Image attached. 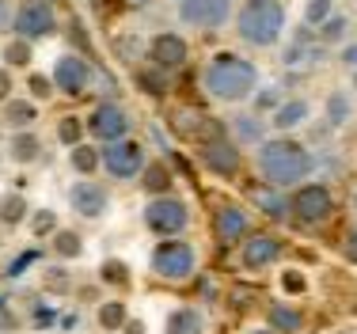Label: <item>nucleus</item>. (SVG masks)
Instances as JSON below:
<instances>
[{
  "instance_id": "obj_1",
  "label": "nucleus",
  "mask_w": 357,
  "mask_h": 334,
  "mask_svg": "<svg viewBox=\"0 0 357 334\" xmlns=\"http://www.w3.org/2000/svg\"><path fill=\"white\" fill-rule=\"evenodd\" d=\"M202 84L220 103H240L259 88V68L240 54H213L202 68Z\"/></svg>"
},
{
  "instance_id": "obj_2",
  "label": "nucleus",
  "mask_w": 357,
  "mask_h": 334,
  "mask_svg": "<svg viewBox=\"0 0 357 334\" xmlns=\"http://www.w3.org/2000/svg\"><path fill=\"white\" fill-rule=\"evenodd\" d=\"M259 171L274 186H301L316 171V160L304 144L289 141V137H274V141L259 144Z\"/></svg>"
},
{
  "instance_id": "obj_3",
  "label": "nucleus",
  "mask_w": 357,
  "mask_h": 334,
  "mask_svg": "<svg viewBox=\"0 0 357 334\" xmlns=\"http://www.w3.org/2000/svg\"><path fill=\"white\" fill-rule=\"evenodd\" d=\"M236 31L251 46H274L285 31V8L278 0H248L236 15Z\"/></svg>"
},
{
  "instance_id": "obj_4",
  "label": "nucleus",
  "mask_w": 357,
  "mask_h": 334,
  "mask_svg": "<svg viewBox=\"0 0 357 334\" xmlns=\"http://www.w3.org/2000/svg\"><path fill=\"white\" fill-rule=\"evenodd\" d=\"M186 220H190L186 202L172 198V194H160V198L149 202V209H144V225H149V232L160 236V239H175L186 228Z\"/></svg>"
},
{
  "instance_id": "obj_5",
  "label": "nucleus",
  "mask_w": 357,
  "mask_h": 334,
  "mask_svg": "<svg viewBox=\"0 0 357 334\" xmlns=\"http://www.w3.org/2000/svg\"><path fill=\"white\" fill-rule=\"evenodd\" d=\"M99 160H103L107 175L118 179V183H130V179H137L144 171V152L137 141H107V149L99 152Z\"/></svg>"
},
{
  "instance_id": "obj_6",
  "label": "nucleus",
  "mask_w": 357,
  "mask_h": 334,
  "mask_svg": "<svg viewBox=\"0 0 357 334\" xmlns=\"http://www.w3.org/2000/svg\"><path fill=\"white\" fill-rule=\"evenodd\" d=\"M149 266L164 281H186L194 273V251L186 243H178V239H164V243L152 251Z\"/></svg>"
},
{
  "instance_id": "obj_7",
  "label": "nucleus",
  "mask_w": 357,
  "mask_h": 334,
  "mask_svg": "<svg viewBox=\"0 0 357 334\" xmlns=\"http://www.w3.org/2000/svg\"><path fill=\"white\" fill-rule=\"evenodd\" d=\"M12 27H15L20 38L35 42V38L54 34L57 15H54V8H50V0H23V4L15 8V15H12Z\"/></svg>"
},
{
  "instance_id": "obj_8",
  "label": "nucleus",
  "mask_w": 357,
  "mask_h": 334,
  "mask_svg": "<svg viewBox=\"0 0 357 334\" xmlns=\"http://www.w3.org/2000/svg\"><path fill=\"white\" fill-rule=\"evenodd\" d=\"M178 15H183V23H190V27L217 31L232 20V0H183V4H178Z\"/></svg>"
},
{
  "instance_id": "obj_9",
  "label": "nucleus",
  "mask_w": 357,
  "mask_h": 334,
  "mask_svg": "<svg viewBox=\"0 0 357 334\" xmlns=\"http://www.w3.org/2000/svg\"><path fill=\"white\" fill-rule=\"evenodd\" d=\"M293 213L301 220H308V225H319V220H327L331 213H335V198H331L327 186L308 183V186H301V190L293 194Z\"/></svg>"
},
{
  "instance_id": "obj_10",
  "label": "nucleus",
  "mask_w": 357,
  "mask_h": 334,
  "mask_svg": "<svg viewBox=\"0 0 357 334\" xmlns=\"http://www.w3.org/2000/svg\"><path fill=\"white\" fill-rule=\"evenodd\" d=\"M88 130L99 137V141H122L130 133V114H126L118 103H99L88 118Z\"/></svg>"
},
{
  "instance_id": "obj_11",
  "label": "nucleus",
  "mask_w": 357,
  "mask_h": 334,
  "mask_svg": "<svg viewBox=\"0 0 357 334\" xmlns=\"http://www.w3.org/2000/svg\"><path fill=\"white\" fill-rule=\"evenodd\" d=\"M88 84H91V68H88L84 57H76V54L57 57V65H54V88L57 91H65V96H80Z\"/></svg>"
},
{
  "instance_id": "obj_12",
  "label": "nucleus",
  "mask_w": 357,
  "mask_h": 334,
  "mask_svg": "<svg viewBox=\"0 0 357 334\" xmlns=\"http://www.w3.org/2000/svg\"><path fill=\"white\" fill-rule=\"evenodd\" d=\"M202 164L220 179H232L236 171H240V149H236L232 141H225V137H217V141H209L206 149H202Z\"/></svg>"
},
{
  "instance_id": "obj_13",
  "label": "nucleus",
  "mask_w": 357,
  "mask_h": 334,
  "mask_svg": "<svg viewBox=\"0 0 357 334\" xmlns=\"http://www.w3.org/2000/svg\"><path fill=\"white\" fill-rule=\"evenodd\" d=\"M186 38H178L175 31H160L156 38L149 42V57H152V65H160V68H178L186 61Z\"/></svg>"
},
{
  "instance_id": "obj_14",
  "label": "nucleus",
  "mask_w": 357,
  "mask_h": 334,
  "mask_svg": "<svg viewBox=\"0 0 357 334\" xmlns=\"http://www.w3.org/2000/svg\"><path fill=\"white\" fill-rule=\"evenodd\" d=\"M69 202H73V209L80 213V217H88V220H96V217H103V213H107V194H103V186L88 183V179H80V183L69 190Z\"/></svg>"
},
{
  "instance_id": "obj_15",
  "label": "nucleus",
  "mask_w": 357,
  "mask_h": 334,
  "mask_svg": "<svg viewBox=\"0 0 357 334\" xmlns=\"http://www.w3.org/2000/svg\"><path fill=\"white\" fill-rule=\"evenodd\" d=\"M282 255V243L274 236H251L248 247H243V266L248 270H266L270 262H278Z\"/></svg>"
},
{
  "instance_id": "obj_16",
  "label": "nucleus",
  "mask_w": 357,
  "mask_h": 334,
  "mask_svg": "<svg viewBox=\"0 0 357 334\" xmlns=\"http://www.w3.org/2000/svg\"><path fill=\"white\" fill-rule=\"evenodd\" d=\"M248 232H251V220L240 205H225V209L217 213V236L220 239H240Z\"/></svg>"
},
{
  "instance_id": "obj_17",
  "label": "nucleus",
  "mask_w": 357,
  "mask_h": 334,
  "mask_svg": "<svg viewBox=\"0 0 357 334\" xmlns=\"http://www.w3.org/2000/svg\"><path fill=\"white\" fill-rule=\"evenodd\" d=\"M206 323H202V312L194 308H178V312L167 315V334H202Z\"/></svg>"
},
{
  "instance_id": "obj_18",
  "label": "nucleus",
  "mask_w": 357,
  "mask_h": 334,
  "mask_svg": "<svg viewBox=\"0 0 357 334\" xmlns=\"http://www.w3.org/2000/svg\"><path fill=\"white\" fill-rule=\"evenodd\" d=\"M266 319H270V327H274V331H285V334L304 327V315L296 312V308H289V304H270Z\"/></svg>"
},
{
  "instance_id": "obj_19",
  "label": "nucleus",
  "mask_w": 357,
  "mask_h": 334,
  "mask_svg": "<svg viewBox=\"0 0 357 334\" xmlns=\"http://www.w3.org/2000/svg\"><path fill=\"white\" fill-rule=\"evenodd\" d=\"M304 118H308V103H304V99H289V103L278 107L274 126H278V130H293V126H301Z\"/></svg>"
},
{
  "instance_id": "obj_20",
  "label": "nucleus",
  "mask_w": 357,
  "mask_h": 334,
  "mask_svg": "<svg viewBox=\"0 0 357 334\" xmlns=\"http://www.w3.org/2000/svg\"><path fill=\"white\" fill-rule=\"evenodd\" d=\"M167 186H172V171L160 164H149V171H144V194H167Z\"/></svg>"
},
{
  "instance_id": "obj_21",
  "label": "nucleus",
  "mask_w": 357,
  "mask_h": 334,
  "mask_svg": "<svg viewBox=\"0 0 357 334\" xmlns=\"http://www.w3.org/2000/svg\"><path fill=\"white\" fill-rule=\"evenodd\" d=\"M23 217H27V202H23L20 194L0 198V220H4V225H20Z\"/></svg>"
},
{
  "instance_id": "obj_22",
  "label": "nucleus",
  "mask_w": 357,
  "mask_h": 334,
  "mask_svg": "<svg viewBox=\"0 0 357 334\" xmlns=\"http://www.w3.org/2000/svg\"><path fill=\"white\" fill-rule=\"evenodd\" d=\"M12 156L20 160V164H31V160L38 156V137H35V133H15V141H12Z\"/></svg>"
},
{
  "instance_id": "obj_23",
  "label": "nucleus",
  "mask_w": 357,
  "mask_h": 334,
  "mask_svg": "<svg viewBox=\"0 0 357 334\" xmlns=\"http://www.w3.org/2000/svg\"><path fill=\"white\" fill-rule=\"evenodd\" d=\"M99 164H103V160H99V152L91 149V144H76L73 149V167L80 171V175H91Z\"/></svg>"
},
{
  "instance_id": "obj_24",
  "label": "nucleus",
  "mask_w": 357,
  "mask_h": 334,
  "mask_svg": "<svg viewBox=\"0 0 357 334\" xmlns=\"http://www.w3.org/2000/svg\"><path fill=\"white\" fill-rule=\"evenodd\" d=\"M122 323H126V304L122 301H110V304L99 308V327L103 331H118Z\"/></svg>"
},
{
  "instance_id": "obj_25",
  "label": "nucleus",
  "mask_w": 357,
  "mask_h": 334,
  "mask_svg": "<svg viewBox=\"0 0 357 334\" xmlns=\"http://www.w3.org/2000/svg\"><path fill=\"white\" fill-rule=\"evenodd\" d=\"M331 8H335V0H308V8H304V23H308V27H323V23L331 20Z\"/></svg>"
},
{
  "instance_id": "obj_26",
  "label": "nucleus",
  "mask_w": 357,
  "mask_h": 334,
  "mask_svg": "<svg viewBox=\"0 0 357 334\" xmlns=\"http://www.w3.org/2000/svg\"><path fill=\"white\" fill-rule=\"evenodd\" d=\"M54 251L61 255V259H76V255L84 251V243L76 232H54Z\"/></svg>"
},
{
  "instance_id": "obj_27",
  "label": "nucleus",
  "mask_w": 357,
  "mask_h": 334,
  "mask_svg": "<svg viewBox=\"0 0 357 334\" xmlns=\"http://www.w3.org/2000/svg\"><path fill=\"white\" fill-rule=\"evenodd\" d=\"M80 137H84L80 118H61V122H57V141H61V144L76 149V144H80Z\"/></svg>"
},
{
  "instance_id": "obj_28",
  "label": "nucleus",
  "mask_w": 357,
  "mask_h": 334,
  "mask_svg": "<svg viewBox=\"0 0 357 334\" xmlns=\"http://www.w3.org/2000/svg\"><path fill=\"white\" fill-rule=\"evenodd\" d=\"M35 114H38V110L31 107L27 99H15V103H8V122H12V126H31V122H35Z\"/></svg>"
},
{
  "instance_id": "obj_29",
  "label": "nucleus",
  "mask_w": 357,
  "mask_h": 334,
  "mask_svg": "<svg viewBox=\"0 0 357 334\" xmlns=\"http://www.w3.org/2000/svg\"><path fill=\"white\" fill-rule=\"evenodd\" d=\"M327 118H331V126H342L346 118H350V99H346L342 91L327 99Z\"/></svg>"
},
{
  "instance_id": "obj_30",
  "label": "nucleus",
  "mask_w": 357,
  "mask_h": 334,
  "mask_svg": "<svg viewBox=\"0 0 357 334\" xmlns=\"http://www.w3.org/2000/svg\"><path fill=\"white\" fill-rule=\"evenodd\" d=\"M4 61H8V65H27V61H31V42H27V38H15V42H8V50H4Z\"/></svg>"
},
{
  "instance_id": "obj_31",
  "label": "nucleus",
  "mask_w": 357,
  "mask_h": 334,
  "mask_svg": "<svg viewBox=\"0 0 357 334\" xmlns=\"http://www.w3.org/2000/svg\"><path fill=\"white\" fill-rule=\"evenodd\" d=\"M232 130H236V137H240V141H262V126H259V118H236Z\"/></svg>"
},
{
  "instance_id": "obj_32",
  "label": "nucleus",
  "mask_w": 357,
  "mask_h": 334,
  "mask_svg": "<svg viewBox=\"0 0 357 334\" xmlns=\"http://www.w3.org/2000/svg\"><path fill=\"white\" fill-rule=\"evenodd\" d=\"M255 202H259V209L270 213V217H282V213H285V202L278 198V194H259Z\"/></svg>"
},
{
  "instance_id": "obj_33",
  "label": "nucleus",
  "mask_w": 357,
  "mask_h": 334,
  "mask_svg": "<svg viewBox=\"0 0 357 334\" xmlns=\"http://www.w3.org/2000/svg\"><path fill=\"white\" fill-rule=\"evenodd\" d=\"M35 232L38 236H54L57 232V217H54V213H46V209L35 213Z\"/></svg>"
},
{
  "instance_id": "obj_34",
  "label": "nucleus",
  "mask_w": 357,
  "mask_h": 334,
  "mask_svg": "<svg viewBox=\"0 0 357 334\" xmlns=\"http://www.w3.org/2000/svg\"><path fill=\"white\" fill-rule=\"evenodd\" d=\"M103 278H107V281H118V285H126V281H130V270H126L122 262H107V266H103Z\"/></svg>"
},
{
  "instance_id": "obj_35",
  "label": "nucleus",
  "mask_w": 357,
  "mask_h": 334,
  "mask_svg": "<svg viewBox=\"0 0 357 334\" xmlns=\"http://www.w3.org/2000/svg\"><path fill=\"white\" fill-rule=\"evenodd\" d=\"M342 31H346V20H338V15H335V20H327V23H323V38H327V42L342 38Z\"/></svg>"
},
{
  "instance_id": "obj_36",
  "label": "nucleus",
  "mask_w": 357,
  "mask_h": 334,
  "mask_svg": "<svg viewBox=\"0 0 357 334\" xmlns=\"http://www.w3.org/2000/svg\"><path fill=\"white\" fill-rule=\"evenodd\" d=\"M137 80H141V88H144V91H152V96H160V91H164V84H160V76H156V73H141Z\"/></svg>"
},
{
  "instance_id": "obj_37",
  "label": "nucleus",
  "mask_w": 357,
  "mask_h": 334,
  "mask_svg": "<svg viewBox=\"0 0 357 334\" xmlns=\"http://www.w3.org/2000/svg\"><path fill=\"white\" fill-rule=\"evenodd\" d=\"M282 285L289 289V293H304V278H301L296 270H289V273H285V278H282Z\"/></svg>"
},
{
  "instance_id": "obj_38",
  "label": "nucleus",
  "mask_w": 357,
  "mask_h": 334,
  "mask_svg": "<svg viewBox=\"0 0 357 334\" xmlns=\"http://www.w3.org/2000/svg\"><path fill=\"white\" fill-rule=\"evenodd\" d=\"M50 88H54V84H50L46 76H31V91H35L38 99H46V96H50Z\"/></svg>"
},
{
  "instance_id": "obj_39",
  "label": "nucleus",
  "mask_w": 357,
  "mask_h": 334,
  "mask_svg": "<svg viewBox=\"0 0 357 334\" xmlns=\"http://www.w3.org/2000/svg\"><path fill=\"white\" fill-rule=\"evenodd\" d=\"M35 259H38V251H27V255H20V259H15V266H12V273H20L23 266H31Z\"/></svg>"
},
{
  "instance_id": "obj_40",
  "label": "nucleus",
  "mask_w": 357,
  "mask_h": 334,
  "mask_svg": "<svg viewBox=\"0 0 357 334\" xmlns=\"http://www.w3.org/2000/svg\"><path fill=\"white\" fill-rule=\"evenodd\" d=\"M346 259L357 262V232H350V239H346Z\"/></svg>"
},
{
  "instance_id": "obj_41",
  "label": "nucleus",
  "mask_w": 357,
  "mask_h": 334,
  "mask_svg": "<svg viewBox=\"0 0 357 334\" xmlns=\"http://www.w3.org/2000/svg\"><path fill=\"white\" fill-rule=\"evenodd\" d=\"M259 107L266 110V107H278V91H262L259 96Z\"/></svg>"
},
{
  "instance_id": "obj_42",
  "label": "nucleus",
  "mask_w": 357,
  "mask_h": 334,
  "mask_svg": "<svg viewBox=\"0 0 357 334\" xmlns=\"http://www.w3.org/2000/svg\"><path fill=\"white\" fill-rule=\"evenodd\" d=\"M8 91H12V76L0 73V99H8Z\"/></svg>"
},
{
  "instance_id": "obj_43",
  "label": "nucleus",
  "mask_w": 357,
  "mask_h": 334,
  "mask_svg": "<svg viewBox=\"0 0 357 334\" xmlns=\"http://www.w3.org/2000/svg\"><path fill=\"white\" fill-rule=\"evenodd\" d=\"M342 57H346V65H357V46H346Z\"/></svg>"
},
{
  "instance_id": "obj_44",
  "label": "nucleus",
  "mask_w": 357,
  "mask_h": 334,
  "mask_svg": "<svg viewBox=\"0 0 357 334\" xmlns=\"http://www.w3.org/2000/svg\"><path fill=\"white\" fill-rule=\"evenodd\" d=\"M8 23H12V20H8V4L0 0V27H8Z\"/></svg>"
},
{
  "instance_id": "obj_45",
  "label": "nucleus",
  "mask_w": 357,
  "mask_h": 334,
  "mask_svg": "<svg viewBox=\"0 0 357 334\" xmlns=\"http://www.w3.org/2000/svg\"><path fill=\"white\" fill-rule=\"evenodd\" d=\"M354 209H357V194H354Z\"/></svg>"
}]
</instances>
